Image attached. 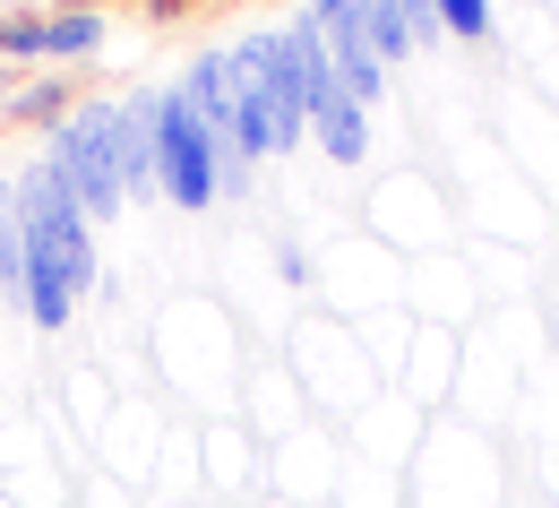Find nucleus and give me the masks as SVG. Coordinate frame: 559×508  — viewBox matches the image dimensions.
<instances>
[{"instance_id": "obj_1", "label": "nucleus", "mask_w": 559, "mask_h": 508, "mask_svg": "<svg viewBox=\"0 0 559 508\" xmlns=\"http://www.w3.org/2000/svg\"><path fill=\"white\" fill-rule=\"evenodd\" d=\"M9 208H17V250H26V276H17V302L35 328H70L78 302L95 293V224L70 199V181L35 155L17 181H9Z\"/></svg>"}, {"instance_id": "obj_2", "label": "nucleus", "mask_w": 559, "mask_h": 508, "mask_svg": "<svg viewBox=\"0 0 559 508\" xmlns=\"http://www.w3.org/2000/svg\"><path fill=\"white\" fill-rule=\"evenodd\" d=\"M146 139H155V190L173 199V208H190V216H207L215 199H233V190H250V173L207 139V121L164 86V95H146Z\"/></svg>"}, {"instance_id": "obj_3", "label": "nucleus", "mask_w": 559, "mask_h": 508, "mask_svg": "<svg viewBox=\"0 0 559 508\" xmlns=\"http://www.w3.org/2000/svg\"><path fill=\"white\" fill-rule=\"evenodd\" d=\"M44 164L70 181V199L86 208V224L121 216L130 208V173H121V104H78L52 121L44 139Z\"/></svg>"}, {"instance_id": "obj_4", "label": "nucleus", "mask_w": 559, "mask_h": 508, "mask_svg": "<svg viewBox=\"0 0 559 508\" xmlns=\"http://www.w3.org/2000/svg\"><path fill=\"white\" fill-rule=\"evenodd\" d=\"M310 139H319V155H328V164H345V173L370 155V113L353 104L345 86H336V70H328V61L310 70Z\"/></svg>"}, {"instance_id": "obj_5", "label": "nucleus", "mask_w": 559, "mask_h": 508, "mask_svg": "<svg viewBox=\"0 0 559 508\" xmlns=\"http://www.w3.org/2000/svg\"><path fill=\"white\" fill-rule=\"evenodd\" d=\"M104 52V9H44V61H86Z\"/></svg>"}, {"instance_id": "obj_6", "label": "nucleus", "mask_w": 559, "mask_h": 508, "mask_svg": "<svg viewBox=\"0 0 559 508\" xmlns=\"http://www.w3.org/2000/svg\"><path fill=\"white\" fill-rule=\"evenodd\" d=\"M0 61L9 70L44 61V9H0Z\"/></svg>"}, {"instance_id": "obj_7", "label": "nucleus", "mask_w": 559, "mask_h": 508, "mask_svg": "<svg viewBox=\"0 0 559 508\" xmlns=\"http://www.w3.org/2000/svg\"><path fill=\"white\" fill-rule=\"evenodd\" d=\"M430 17H439V35H456V44H483L490 35V0H430Z\"/></svg>"}, {"instance_id": "obj_8", "label": "nucleus", "mask_w": 559, "mask_h": 508, "mask_svg": "<svg viewBox=\"0 0 559 508\" xmlns=\"http://www.w3.org/2000/svg\"><path fill=\"white\" fill-rule=\"evenodd\" d=\"M17 276H26V250H17V208L0 199V293H17Z\"/></svg>"}, {"instance_id": "obj_9", "label": "nucleus", "mask_w": 559, "mask_h": 508, "mask_svg": "<svg viewBox=\"0 0 559 508\" xmlns=\"http://www.w3.org/2000/svg\"><path fill=\"white\" fill-rule=\"evenodd\" d=\"M181 9H190V0H146V17H181Z\"/></svg>"}, {"instance_id": "obj_10", "label": "nucleus", "mask_w": 559, "mask_h": 508, "mask_svg": "<svg viewBox=\"0 0 559 508\" xmlns=\"http://www.w3.org/2000/svg\"><path fill=\"white\" fill-rule=\"evenodd\" d=\"M9 104H17V78H9V61H0V113H9Z\"/></svg>"}, {"instance_id": "obj_11", "label": "nucleus", "mask_w": 559, "mask_h": 508, "mask_svg": "<svg viewBox=\"0 0 559 508\" xmlns=\"http://www.w3.org/2000/svg\"><path fill=\"white\" fill-rule=\"evenodd\" d=\"M52 9H104V0H52Z\"/></svg>"}]
</instances>
